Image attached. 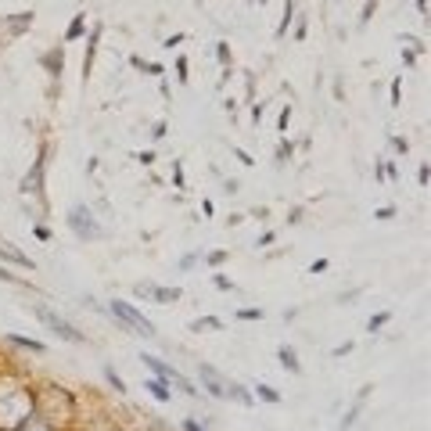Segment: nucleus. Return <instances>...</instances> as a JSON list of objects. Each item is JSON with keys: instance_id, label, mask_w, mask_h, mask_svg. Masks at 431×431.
Segmentation results:
<instances>
[{"instance_id": "nucleus-12", "label": "nucleus", "mask_w": 431, "mask_h": 431, "mask_svg": "<svg viewBox=\"0 0 431 431\" xmlns=\"http://www.w3.org/2000/svg\"><path fill=\"white\" fill-rule=\"evenodd\" d=\"M388 323V313H377V316H370V331H377V327H385Z\"/></svg>"}, {"instance_id": "nucleus-15", "label": "nucleus", "mask_w": 431, "mask_h": 431, "mask_svg": "<svg viewBox=\"0 0 431 431\" xmlns=\"http://www.w3.org/2000/svg\"><path fill=\"white\" fill-rule=\"evenodd\" d=\"M80 33H83V18H75V22H72V29H68V40H72V36H80Z\"/></svg>"}, {"instance_id": "nucleus-2", "label": "nucleus", "mask_w": 431, "mask_h": 431, "mask_svg": "<svg viewBox=\"0 0 431 431\" xmlns=\"http://www.w3.org/2000/svg\"><path fill=\"white\" fill-rule=\"evenodd\" d=\"M33 313H36V316H40V320H43V323H47V327H50V331H54L58 338L75 342V345H83V342H87V335H83V331H75V327H72L68 320H61L54 309H47V306H40V302H33Z\"/></svg>"}, {"instance_id": "nucleus-8", "label": "nucleus", "mask_w": 431, "mask_h": 431, "mask_svg": "<svg viewBox=\"0 0 431 431\" xmlns=\"http://www.w3.org/2000/svg\"><path fill=\"white\" fill-rule=\"evenodd\" d=\"M191 331H219V320L216 316H205V320H194Z\"/></svg>"}, {"instance_id": "nucleus-9", "label": "nucleus", "mask_w": 431, "mask_h": 431, "mask_svg": "<svg viewBox=\"0 0 431 431\" xmlns=\"http://www.w3.org/2000/svg\"><path fill=\"white\" fill-rule=\"evenodd\" d=\"M147 388H151V395H155L159 402H166V399H169V388H166V381H147Z\"/></svg>"}, {"instance_id": "nucleus-14", "label": "nucleus", "mask_w": 431, "mask_h": 431, "mask_svg": "<svg viewBox=\"0 0 431 431\" xmlns=\"http://www.w3.org/2000/svg\"><path fill=\"white\" fill-rule=\"evenodd\" d=\"M259 395H263L266 402H277V399H281V395H277L273 388H266V385H259Z\"/></svg>"}, {"instance_id": "nucleus-11", "label": "nucleus", "mask_w": 431, "mask_h": 431, "mask_svg": "<svg viewBox=\"0 0 431 431\" xmlns=\"http://www.w3.org/2000/svg\"><path fill=\"white\" fill-rule=\"evenodd\" d=\"M15 345H25V349H33V352H43V345L40 342H29V338H11Z\"/></svg>"}, {"instance_id": "nucleus-10", "label": "nucleus", "mask_w": 431, "mask_h": 431, "mask_svg": "<svg viewBox=\"0 0 431 431\" xmlns=\"http://www.w3.org/2000/svg\"><path fill=\"white\" fill-rule=\"evenodd\" d=\"M22 431H47V424H43L40 417H29V421L22 424Z\"/></svg>"}, {"instance_id": "nucleus-3", "label": "nucleus", "mask_w": 431, "mask_h": 431, "mask_svg": "<svg viewBox=\"0 0 431 431\" xmlns=\"http://www.w3.org/2000/svg\"><path fill=\"white\" fill-rule=\"evenodd\" d=\"M112 316L122 320L126 327H130V335H144V338H155V323H151L147 316H140L130 302H112Z\"/></svg>"}, {"instance_id": "nucleus-7", "label": "nucleus", "mask_w": 431, "mask_h": 431, "mask_svg": "<svg viewBox=\"0 0 431 431\" xmlns=\"http://www.w3.org/2000/svg\"><path fill=\"white\" fill-rule=\"evenodd\" d=\"M277 356H281V367H284V370H291V374H298V370H302L291 349H281V352H277Z\"/></svg>"}, {"instance_id": "nucleus-13", "label": "nucleus", "mask_w": 431, "mask_h": 431, "mask_svg": "<svg viewBox=\"0 0 431 431\" xmlns=\"http://www.w3.org/2000/svg\"><path fill=\"white\" fill-rule=\"evenodd\" d=\"M105 374H108V381H112V388H119V392H122V388H126V385H122V377H119V374H115V370H112V367H108V370H105Z\"/></svg>"}, {"instance_id": "nucleus-16", "label": "nucleus", "mask_w": 431, "mask_h": 431, "mask_svg": "<svg viewBox=\"0 0 431 431\" xmlns=\"http://www.w3.org/2000/svg\"><path fill=\"white\" fill-rule=\"evenodd\" d=\"M0 281H8V284H22L18 277H15V273H8V270H0Z\"/></svg>"}, {"instance_id": "nucleus-17", "label": "nucleus", "mask_w": 431, "mask_h": 431, "mask_svg": "<svg viewBox=\"0 0 431 431\" xmlns=\"http://www.w3.org/2000/svg\"><path fill=\"white\" fill-rule=\"evenodd\" d=\"M184 431H201V428H198L194 421H184Z\"/></svg>"}, {"instance_id": "nucleus-5", "label": "nucleus", "mask_w": 431, "mask_h": 431, "mask_svg": "<svg viewBox=\"0 0 431 431\" xmlns=\"http://www.w3.org/2000/svg\"><path fill=\"white\" fill-rule=\"evenodd\" d=\"M68 226H72V231L80 234L83 241H90V238H101V234H105V231H101V226L90 219V212H87L83 205H75V209H72V216H68Z\"/></svg>"}, {"instance_id": "nucleus-6", "label": "nucleus", "mask_w": 431, "mask_h": 431, "mask_svg": "<svg viewBox=\"0 0 431 431\" xmlns=\"http://www.w3.org/2000/svg\"><path fill=\"white\" fill-rule=\"evenodd\" d=\"M147 298H159V302H166V306H169V302H176V298H180V291H176V288H155V284H151Z\"/></svg>"}, {"instance_id": "nucleus-1", "label": "nucleus", "mask_w": 431, "mask_h": 431, "mask_svg": "<svg viewBox=\"0 0 431 431\" xmlns=\"http://www.w3.org/2000/svg\"><path fill=\"white\" fill-rule=\"evenodd\" d=\"M201 381H205V388H209L212 395H219V399H238L241 407H251V395H248L238 381L223 377L216 367H205V363H201Z\"/></svg>"}, {"instance_id": "nucleus-4", "label": "nucleus", "mask_w": 431, "mask_h": 431, "mask_svg": "<svg viewBox=\"0 0 431 431\" xmlns=\"http://www.w3.org/2000/svg\"><path fill=\"white\" fill-rule=\"evenodd\" d=\"M140 360H144L151 370H155V374L162 377V381H173V385L180 388V392H187V395H198V388H194V385H191V381H187V377H184L180 370H176V367H166V363H162V360H155V356H140Z\"/></svg>"}]
</instances>
